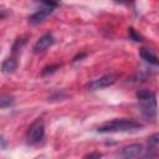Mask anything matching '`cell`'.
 I'll list each match as a JSON object with an SVG mask.
<instances>
[{
    "label": "cell",
    "mask_w": 159,
    "mask_h": 159,
    "mask_svg": "<svg viewBox=\"0 0 159 159\" xmlns=\"http://www.w3.org/2000/svg\"><path fill=\"white\" fill-rule=\"evenodd\" d=\"M143 127L142 123L130 118H116L101 124L97 130L99 133H122V132H134Z\"/></svg>",
    "instance_id": "1"
},
{
    "label": "cell",
    "mask_w": 159,
    "mask_h": 159,
    "mask_svg": "<svg viewBox=\"0 0 159 159\" xmlns=\"http://www.w3.org/2000/svg\"><path fill=\"white\" fill-rule=\"evenodd\" d=\"M138 103L142 114L148 119L154 122L157 119V97L155 93L149 89H142L137 93Z\"/></svg>",
    "instance_id": "2"
},
{
    "label": "cell",
    "mask_w": 159,
    "mask_h": 159,
    "mask_svg": "<svg viewBox=\"0 0 159 159\" xmlns=\"http://www.w3.org/2000/svg\"><path fill=\"white\" fill-rule=\"evenodd\" d=\"M45 137V122L42 118L35 119L26 132V142L30 145L39 144Z\"/></svg>",
    "instance_id": "3"
},
{
    "label": "cell",
    "mask_w": 159,
    "mask_h": 159,
    "mask_svg": "<svg viewBox=\"0 0 159 159\" xmlns=\"http://www.w3.org/2000/svg\"><path fill=\"white\" fill-rule=\"evenodd\" d=\"M117 80H118V75L116 72L106 73V75H103V76L93 80L92 82H89L88 83V89L89 91H97V89L107 88V87L114 84Z\"/></svg>",
    "instance_id": "4"
},
{
    "label": "cell",
    "mask_w": 159,
    "mask_h": 159,
    "mask_svg": "<svg viewBox=\"0 0 159 159\" xmlns=\"http://www.w3.org/2000/svg\"><path fill=\"white\" fill-rule=\"evenodd\" d=\"M53 42H55L53 35H52L51 32H47V34L42 35V36L36 41V43H35V46H34V52H35V53H41V52L46 51L48 47H51V46L53 45Z\"/></svg>",
    "instance_id": "5"
},
{
    "label": "cell",
    "mask_w": 159,
    "mask_h": 159,
    "mask_svg": "<svg viewBox=\"0 0 159 159\" xmlns=\"http://www.w3.org/2000/svg\"><path fill=\"white\" fill-rule=\"evenodd\" d=\"M55 10V7H51V6H46V5H42L41 9H39L36 12H34L30 17H29V21L31 24H40L42 22L52 11Z\"/></svg>",
    "instance_id": "6"
},
{
    "label": "cell",
    "mask_w": 159,
    "mask_h": 159,
    "mask_svg": "<svg viewBox=\"0 0 159 159\" xmlns=\"http://www.w3.org/2000/svg\"><path fill=\"white\" fill-rule=\"evenodd\" d=\"M144 150L140 144H129L122 149V155L125 158H139L144 155Z\"/></svg>",
    "instance_id": "7"
},
{
    "label": "cell",
    "mask_w": 159,
    "mask_h": 159,
    "mask_svg": "<svg viewBox=\"0 0 159 159\" xmlns=\"http://www.w3.org/2000/svg\"><path fill=\"white\" fill-rule=\"evenodd\" d=\"M158 144H159V135L155 133L148 140V149H147V154L145 155L157 157L158 155Z\"/></svg>",
    "instance_id": "8"
},
{
    "label": "cell",
    "mask_w": 159,
    "mask_h": 159,
    "mask_svg": "<svg viewBox=\"0 0 159 159\" xmlns=\"http://www.w3.org/2000/svg\"><path fill=\"white\" fill-rule=\"evenodd\" d=\"M139 53H140V57H142L144 61H147V62H149V63H152V65H154V66L158 65V58H157L155 53H154L152 50L143 47V48H140Z\"/></svg>",
    "instance_id": "9"
},
{
    "label": "cell",
    "mask_w": 159,
    "mask_h": 159,
    "mask_svg": "<svg viewBox=\"0 0 159 159\" xmlns=\"http://www.w3.org/2000/svg\"><path fill=\"white\" fill-rule=\"evenodd\" d=\"M16 67H17V61L14 57H9L2 62L1 70H2L4 73H11L16 70Z\"/></svg>",
    "instance_id": "10"
},
{
    "label": "cell",
    "mask_w": 159,
    "mask_h": 159,
    "mask_svg": "<svg viewBox=\"0 0 159 159\" xmlns=\"http://www.w3.org/2000/svg\"><path fill=\"white\" fill-rule=\"evenodd\" d=\"M14 102H15V98L11 94H0V109L11 107Z\"/></svg>",
    "instance_id": "11"
},
{
    "label": "cell",
    "mask_w": 159,
    "mask_h": 159,
    "mask_svg": "<svg viewBox=\"0 0 159 159\" xmlns=\"http://www.w3.org/2000/svg\"><path fill=\"white\" fill-rule=\"evenodd\" d=\"M42 5H46V6H51V7H56L58 1L60 0H39Z\"/></svg>",
    "instance_id": "12"
},
{
    "label": "cell",
    "mask_w": 159,
    "mask_h": 159,
    "mask_svg": "<svg viewBox=\"0 0 159 159\" xmlns=\"http://www.w3.org/2000/svg\"><path fill=\"white\" fill-rule=\"evenodd\" d=\"M129 37L132 39V40H134V41H140V36L134 31V29H129Z\"/></svg>",
    "instance_id": "13"
},
{
    "label": "cell",
    "mask_w": 159,
    "mask_h": 159,
    "mask_svg": "<svg viewBox=\"0 0 159 159\" xmlns=\"http://www.w3.org/2000/svg\"><path fill=\"white\" fill-rule=\"evenodd\" d=\"M6 15H7V14H6V11H5V10H0V20H1V19H4Z\"/></svg>",
    "instance_id": "14"
},
{
    "label": "cell",
    "mask_w": 159,
    "mask_h": 159,
    "mask_svg": "<svg viewBox=\"0 0 159 159\" xmlns=\"http://www.w3.org/2000/svg\"><path fill=\"white\" fill-rule=\"evenodd\" d=\"M116 2H119V4H128V2H130L132 0H114Z\"/></svg>",
    "instance_id": "15"
},
{
    "label": "cell",
    "mask_w": 159,
    "mask_h": 159,
    "mask_svg": "<svg viewBox=\"0 0 159 159\" xmlns=\"http://www.w3.org/2000/svg\"><path fill=\"white\" fill-rule=\"evenodd\" d=\"M86 157H89V158H91V157H97V158H99V157H101V154H99V153H97V154L92 153V154H88V155H86Z\"/></svg>",
    "instance_id": "16"
}]
</instances>
